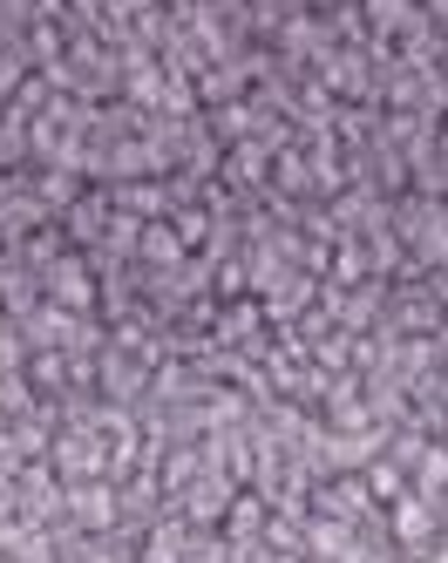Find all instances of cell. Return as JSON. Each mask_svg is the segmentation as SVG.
Returning <instances> with one entry per match:
<instances>
[{
	"instance_id": "obj_4",
	"label": "cell",
	"mask_w": 448,
	"mask_h": 563,
	"mask_svg": "<svg viewBox=\"0 0 448 563\" xmlns=\"http://www.w3.org/2000/svg\"><path fill=\"white\" fill-rule=\"evenodd\" d=\"M299 550H306V563H340V556H353V550H360V530H353L347 516H334V509H313V516H306Z\"/></svg>"
},
{
	"instance_id": "obj_6",
	"label": "cell",
	"mask_w": 448,
	"mask_h": 563,
	"mask_svg": "<svg viewBox=\"0 0 448 563\" xmlns=\"http://www.w3.org/2000/svg\"><path fill=\"white\" fill-rule=\"evenodd\" d=\"M265 327V306L259 299H231L218 319H211V346H252Z\"/></svg>"
},
{
	"instance_id": "obj_9",
	"label": "cell",
	"mask_w": 448,
	"mask_h": 563,
	"mask_svg": "<svg viewBox=\"0 0 448 563\" xmlns=\"http://www.w3.org/2000/svg\"><path fill=\"white\" fill-rule=\"evenodd\" d=\"M422 563H448V543H441V550H428V556H422Z\"/></svg>"
},
{
	"instance_id": "obj_7",
	"label": "cell",
	"mask_w": 448,
	"mask_h": 563,
	"mask_svg": "<svg viewBox=\"0 0 448 563\" xmlns=\"http://www.w3.org/2000/svg\"><path fill=\"white\" fill-rule=\"evenodd\" d=\"M360 475H367V489H374V503H394V496H407V468H394L387 455H374V462H367Z\"/></svg>"
},
{
	"instance_id": "obj_8",
	"label": "cell",
	"mask_w": 448,
	"mask_h": 563,
	"mask_svg": "<svg viewBox=\"0 0 448 563\" xmlns=\"http://www.w3.org/2000/svg\"><path fill=\"white\" fill-rule=\"evenodd\" d=\"M252 563H306V550H265V543H259V556H252Z\"/></svg>"
},
{
	"instance_id": "obj_1",
	"label": "cell",
	"mask_w": 448,
	"mask_h": 563,
	"mask_svg": "<svg viewBox=\"0 0 448 563\" xmlns=\"http://www.w3.org/2000/svg\"><path fill=\"white\" fill-rule=\"evenodd\" d=\"M41 278V299H55V306H68V312H96V272H89V258H48V265H41L34 272Z\"/></svg>"
},
{
	"instance_id": "obj_5",
	"label": "cell",
	"mask_w": 448,
	"mask_h": 563,
	"mask_svg": "<svg viewBox=\"0 0 448 563\" xmlns=\"http://www.w3.org/2000/svg\"><path fill=\"white\" fill-rule=\"evenodd\" d=\"M184 258H190V245L177 238V224L171 218H156V224H143V245H136V265H150V272H184Z\"/></svg>"
},
{
	"instance_id": "obj_3",
	"label": "cell",
	"mask_w": 448,
	"mask_h": 563,
	"mask_svg": "<svg viewBox=\"0 0 448 563\" xmlns=\"http://www.w3.org/2000/svg\"><path fill=\"white\" fill-rule=\"evenodd\" d=\"M62 516L75 522L81 537H109V530H116V482H109V475H96V482H68Z\"/></svg>"
},
{
	"instance_id": "obj_2",
	"label": "cell",
	"mask_w": 448,
	"mask_h": 563,
	"mask_svg": "<svg viewBox=\"0 0 448 563\" xmlns=\"http://www.w3.org/2000/svg\"><path fill=\"white\" fill-rule=\"evenodd\" d=\"M387 530H394V550H401V556H428L435 537H441V509L407 489V496H394V509H387Z\"/></svg>"
}]
</instances>
